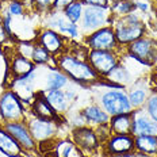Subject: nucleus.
<instances>
[{
  "mask_svg": "<svg viewBox=\"0 0 157 157\" xmlns=\"http://www.w3.org/2000/svg\"><path fill=\"white\" fill-rule=\"evenodd\" d=\"M56 67L63 71L71 81L83 87H91L100 80L86 57H77L69 50L54 57Z\"/></svg>",
  "mask_w": 157,
  "mask_h": 157,
  "instance_id": "obj_1",
  "label": "nucleus"
},
{
  "mask_svg": "<svg viewBox=\"0 0 157 157\" xmlns=\"http://www.w3.org/2000/svg\"><path fill=\"white\" fill-rule=\"evenodd\" d=\"M8 41H14V42H18L16 41V38H12V37H10V34L7 31H6V29L3 27V25L0 23V45H4V44H7Z\"/></svg>",
  "mask_w": 157,
  "mask_h": 157,
  "instance_id": "obj_37",
  "label": "nucleus"
},
{
  "mask_svg": "<svg viewBox=\"0 0 157 157\" xmlns=\"http://www.w3.org/2000/svg\"><path fill=\"white\" fill-rule=\"evenodd\" d=\"M53 157H84V153L76 146L72 138H61L52 144Z\"/></svg>",
  "mask_w": 157,
  "mask_h": 157,
  "instance_id": "obj_23",
  "label": "nucleus"
},
{
  "mask_svg": "<svg viewBox=\"0 0 157 157\" xmlns=\"http://www.w3.org/2000/svg\"><path fill=\"white\" fill-rule=\"evenodd\" d=\"M110 11L113 18H122L136 11V6L133 0H115L111 2Z\"/></svg>",
  "mask_w": 157,
  "mask_h": 157,
  "instance_id": "obj_28",
  "label": "nucleus"
},
{
  "mask_svg": "<svg viewBox=\"0 0 157 157\" xmlns=\"http://www.w3.org/2000/svg\"><path fill=\"white\" fill-rule=\"evenodd\" d=\"M87 61L100 78H106L121 63V52L88 50Z\"/></svg>",
  "mask_w": 157,
  "mask_h": 157,
  "instance_id": "obj_8",
  "label": "nucleus"
},
{
  "mask_svg": "<svg viewBox=\"0 0 157 157\" xmlns=\"http://www.w3.org/2000/svg\"><path fill=\"white\" fill-rule=\"evenodd\" d=\"M71 138L83 153H92L100 148V142L96 137V133L91 126L84 125L73 127Z\"/></svg>",
  "mask_w": 157,
  "mask_h": 157,
  "instance_id": "obj_14",
  "label": "nucleus"
},
{
  "mask_svg": "<svg viewBox=\"0 0 157 157\" xmlns=\"http://www.w3.org/2000/svg\"><path fill=\"white\" fill-rule=\"evenodd\" d=\"M54 0H30L33 8L37 12H48L52 11V6H53Z\"/></svg>",
  "mask_w": 157,
  "mask_h": 157,
  "instance_id": "obj_33",
  "label": "nucleus"
},
{
  "mask_svg": "<svg viewBox=\"0 0 157 157\" xmlns=\"http://www.w3.org/2000/svg\"><path fill=\"white\" fill-rule=\"evenodd\" d=\"M80 115L83 118L84 123L91 127L109 125L110 118H111L98 103H94V104H90V106L84 107V109L80 111Z\"/></svg>",
  "mask_w": 157,
  "mask_h": 157,
  "instance_id": "obj_18",
  "label": "nucleus"
},
{
  "mask_svg": "<svg viewBox=\"0 0 157 157\" xmlns=\"http://www.w3.org/2000/svg\"><path fill=\"white\" fill-rule=\"evenodd\" d=\"M104 80H107L109 83L114 84V86L125 88L126 86H129V84L132 83L133 78H132V75H130L129 69H127L125 65H122V63H119V65H118Z\"/></svg>",
  "mask_w": 157,
  "mask_h": 157,
  "instance_id": "obj_27",
  "label": "nucleus"
},
{
  "mask_svg": "<svg viewBox=\"0 0 157 157\" xmlns=\"http://www.w3.org/2000/svg\"><path fill=\"white\" fill-rule=\"evenodd\" d=\"M150 81H152V83L157 87V68L156 69H153L152 73H150Z\"/></svg>",
  "mask_w": 157,
  "mask_h": 157,
  "instance_id": "obj_40",
  "label": "nucleus"
},
{
  "mask_svg": "<svg viewBox=\"0 0 157 157\" xmlns=\"http://www.w3.org/2000/svg\"><path fill=\"white\" fill-rule=\"evenodd\" d=\"M134 6H136V11L140 10L141 12H146L149 10L148 3H144V2H134Z\"/></svg>",
  "mask_w": 157,
  "mask_h": 157,
  "instance_id": "obj_39",
  "label": "nucleus"
},
{
  "mask_svg": "<svg viewBox=\"0 0 157 157\" xmlns=\"http://www.w3.org/2000/svg\"><path fill=\"white\" fill-rule=\"evenodd\" d=\"M30 60L37 65V67H45V65H49L50 63H53L56 65L54 57L49 53L44 46H41L37 41H35V46H34V50H33Z\"/></svg>",
  "mask_w": 157,
  "mask_h": 157,
  "instance_id": "obj_29",
  "label": "nucleus"
},
{
  "mask_svg": "<svg viewBox=\"0 0 157 157\" xmlns=\"http://www.w3.org/2000/svg\"><path fill=\"white\" fill-rule=\"evenodd\" d=\"M113 22V15H111L110 7L104 8V7H84L83 16H81V21L78 23L80 27L81 35H88L91 33L99 30L102 27L106 26H111Z\"/></svg>",
  "mask_w": 157,
  "mask_h": 157,
  "instance_id": "obj_7",
  "label": "nucleus"
},
{
  "mask_svg": "<svg viewBox=\"0 0 157 157\" xmlns=\"http://www.w3.org/2000/svg\"><path fill=\"white\" fill-rule=\"evenodd\" d=\"M7 2H8V0H7Z\"/></svg>",
  "mask_w": 157,
  "mask_h": 157,
  "instance_id": "obj_41",
  "label": "nucleus"
},
{
  "mask_svg": "<svg viewBox=\"0 0 157 157\" xmlns=\"http://www.w3.org/2000/svg\"><path fill=\"white\" fill-rule=\"evenodd\" d=\"M27 115V109L22 99L12 90H4L0 94V119L4 122H21Z\"/></svg>",
  "mask_w": 157,
  "mask_h": 157,
  "instance_id": "obj_6",
  "label": "nucleus"
},
{
  "mask_svg": "<svg viewBox=\"0 0 157 157\" xmlns=\"http://www.w3.org/2000/svg\"><path fill=\"white\" fill-rule=\"evenodd\" d=\"M111 27L115 31L117 41L122 49L146 35V26L136 11L122 18H113Z\"/></svg>",
  "mask_w": 157,
  "mask_h": 157,
  "instance_id": "obj_3",
  "label": "nucleus"
},
{
  "mask_svg": "<svg viewBox=\"0 0 157 157\" xmlns=\"http://www.w3.org/2000/svg\"><path fill=\"white\" fill-rule=\"evenodd\" d=\"M38 78V67L34 72L30 75L21 77H15L10 84V90H12L22 99L23 103L31 104L34 100L35 95H37V88H35V81Z\"/></svg>",
  "mask_w": 157,
  "mask_h": 157,
  "instance_id": "obj_13",
  "label": "nucleus"
},
{
  "mask_svg": "<svg viewBox=\"0 0 157 157\" xmlns=\"http://www.w3.org/2000/svg\"><path fill=\"white\" fill-rule=\"evenodd\" d=\"M96 86L100 87L96 103L109 114L110 117L121 115V114L132 113V104L129 100V95L123 87H118L109 83L104 78H100Z\"/></svg>",
  "mask_w": 157,
  "mask_h": 157,
  "instance_id": "obj_2",
  "label": "nucleus"
},
{
  "mask_svg": "<svg viewBox=\"0 0 157 157\" xmlns=\"http://www.w3.org/2000/svg\"><path fill=\"white\" fill-rule=\"evenodd\" d=\"M94 130H95V133H96V137H98V140H99L100 145H103V144L106 142L111 136H113V133H111V129H110L109 125L96 126V127H94Z\"/></svg>",
  "mask_w": 157,
  "mask_h": 157,
  "instance_id": "obj_34",
  "label": "nucleus"
},
{
  "mask_svg": "<svg viewBox=\"0 0 157 157\" xmlns=\"http://www.w3.org/2000/svg\"><path fill=\"white\" fill-rule=\"evenodd\" d=\"M69 78L64 73L63 71H60L57 67H48V72L45 75V81L42 91L48 92V91H54V90H63L64 87L68 86Z\"/></svg>",
  "mask_w": 157,
  "mask_h": 157,
  "instance_id": "obj_21",
  "label": "nucleus"
},
{
  "mask_svg": "<svg viewBox=\"0 0 157 157\" xmlns=\"http://www.w3.org/2000/svg\"><path fill=\"white\" fill-rule=\"evenodd\" d=\"M113 157H155V156L146 155V153L138 152V150H133V152H130V153H126V155H121V156H113Z\"/></svg>",
  "mask_w": 157,
  "mask_h": 157,
  "instance_id": "obj_38",
  "label": "nucleus"
},
{
  "mask_svg": "<svg viewBox=\"0 0 157 157\" xmlns=\"http://www.w3.org/2000/svg\"><path fill=\"white\" fill-rule=\"evenodd\" d=\"M29 113L33 114V115H35V117H39V118L56 121V122H58V123H60V121H61V115L56 113V111L53 110V107L49 104L46 98H45L44 91L37 92L34 100H33L31 104H30V110H29Z\"/></svg>",
  "mask_w": 157,
  "mask_h": 157,
  "instance_id": "obj_17",
  "label": "nucleus"
},
{
  "mask_svg": "<svg viewBox=\"0 0 157 157\" xmlns=\"http://www.w3.org/2000/svg\"><path fill=\"white\" fill-rule=\"evenodd\" d=\"M3 127L14 137L15 141L19 144V146H21L25 153L37 152L38 144L31 137L25 121H21V122H4L3 123Z\"/></svg>",
  "mask_w": 157,
  "mask_h": 157,
  "instance_id": "obj_12",
  "label": "nucleus"
},
{
  "mask_svg": "<svg viewBox=\"0 0 157 157\" xmlns=\"http://www.w3.org/2000/svg\"><path fill=\"white\" fill-rule=\"evenodd\" d=\"M157 134V122L145 113L144 109L133 110V130L132 136H153Z\"/></svg>",
  "mask_w": 157,
  "mask_h": 157,
  "instance_id": "obj_16",
  "label": "nucleus"
},
{
  "mask_svg": "<svg viewBox=\"0 0 157 157\" xmlns=\"http://www.w3.org/2000/svg\"><path fill=\"white\" fill-rule=\"evenodd\" d=\"M81 3L84 4V7H104V8H109L111 2L110 0H80Z\"/></svg>",
  "mask_w": 157,
  "mask_h": 157,
  "instance_id": "obj_35",
  "label": "nucleus"
},
{
  "mask_svg": "<svg viewBox=\"0 0 157 157\" xmlns=\"http://www.w3.org/2000/svg\"><path fill=\"white\" fill-rule=\"evenodd\" d=\"M109 126L113 134H132L133 130V111L110 118Z\"/></svg>",
  "mask_w": 157,
  "mask_h": 157,
  "instance_id": "obj_24",
  "label": "nucleus"
},
{
  "mask_svg": "<svg viewBox=\"0 0 157 157\" xmlns=\"http://www.w3.org/2000/svg\"><path fill=\"white\" fill-rule=\"evenodd\" d=\"M125 53L141 65L153 68L157 64V39L144 35L125 48Z\"/></svg>",
  "mask_w": 157,
  "mask_h": 157,
  "instance_id": "obj_4",
  "label": "nucleus"
},
{
  "mask_svg": "<svg viewBox=\"0 0 157 157\" xmlns=\"http://www.w3.org/2000/svg\"><path fill=\"white\" fill-rule=\"evenodd\" d=\"M144 110L155 122H157V90H152L146 100Z\"/></svg>",
  "mask_w": 157,
  "mask_h": 157,
  "instance_id": "obj_32",
  "label": "nucleus"
},
{
  "mask_svg": "<svg viewBox=\"0 0 157 157\" xmlns=\"http://www.w3.org/2000/svg\"><path fill=\"white\" fill-rule=\"evenodd\" d=\"M150 92H152V90H150V87L148 86L146 80L140 78V80H137V81H133V86L130 88L129 92H127L130 104H132V109L133 110L144 109Z\"/></svg>",
  "mask_w": 157,
  "mask_h": 157,
  "instance_id": "obj_19",
  "label": "nucleus"
},
{
  "mask_svg": "<svg viewBox=\"0 0 157 157\" xmlns=\"http://www.w3.org/2000/svg\"><path fill=\"white\" fill-rule=\"evenodd\" d=\"M25 122L29 127L31 137L38 145L50 144L57 138L58 133V122L45 118H39L30 114L27 111V115L25 118Z\"/></svg>",
  "mask_w": 157,
  "mask_h": 157,
  "instance_id": "obj_5",
  "label": "nucleus"
},
{
  "mask_svg": "<svg viewBox=\"0 0 157 157\" xmlns=\"http://www.w3.org/2000/svg\"><path fill=\"white\" fill-rule=\"evenodd\" d=\"M35 41L41 46H44L53 57L63 54L64 52L68 50L67 48V38L63 37L60 33L52 30L49 27H44L37 31L35 34Z\"/></svg>",
  "mask_w": 157,
  "mask_h": 157,
  "instance_id": "obj_11",
  "label": "nucleus"
},
{
  "mask_svg": "<svg viewBox=\"0 0 157 157\" xmlns=\"http://www.w3.org/2000/svg\"><path fill=\"white\" fill-rule=\"evenodd\" d=\"M4 11L11 15L12 18H22L26 12V7L22 0H8Z\"/></svg>",
  "mask_w": 157,
  "mask_h": 157,
  "instance_id": "obj_31",
  "label": "nucleus"
},
{
  "mask_svg": "<svg viewBox=\"0 0 157 157\" xmlns=\"http://www.w3.org/2000/svg\"><path fill=\"white\" fill-rule=\"evenodd\" d=\"M35 69H37V65L33 63L30 58L14 53L11 61L7 64V69H6V72H7L8 75H11L12 78H15V77L30 75L31 72H34Z\"/></svg>",
  "mask_w": 157,
  "mask_h": 157,
  "instance_id": "obj_20",
  "label": "nucleus"
},
{
  "mask_svg": "<svg viewBox=\"0 0 157 157\" xmlns=\"http://www.w3.org/2000/svg\"><path fill=\"white\" fill-rule=\"evenodd\" d=\"M0 153L6 157H25V152L15 138L0 125Z\"/></svg>",
  "mask_w": 157,
  "mask_h": 157,
  "instance_id": "obj_22",
  "label": "nucleus"
},
{
  "mask_svg": "<svg viewBox=\"0 0 157 157\" xmlns=\"http://www.w3.org/2000/svg\"><path fill=\"white\" fill-rule=\"evenodd\" d=\"M45 94V98L49 102L53 110L56 111L57 114L63 115L65 114L71 107V102L68 100L67 95H65V91L63 90H54V91H48V92H44Z\"/></svg>",
  "mask_w": 157,
  "mask_h": 157,
  "instance_id": "obj_25",
  "label": "nucleus"
},
{
  "mask_svg": "<svg viewBox=\"0 0 157 157\" xmlns=\"http://www.w3.org/2000/svg\"><path fill=\"white\" fill-rule=\"evenodd\" d=\"M106 155L109 156H121L133 152L134 149V137L132 134H113L106 142L103 144Z\"/></svg>",
  "mask_w": 157,
  "mask_h": 157,
  "instance_id": "obj_15",
  "label": "nucleus"
},
{
  "mask_svg": "<svg viewBox=\"0 0 157 157\" xmlns=\"http://www.w3.org/2000/svg\"><path fill=\"white\" fill-rule=\"evenodd\" d=\"M73 2H76V0H54L52 10H54V11H63L67 6H69Z\"/></svg>",
  "mask_w": 157,
  "mask_h": 157,
  "instance_id": "obj_36",
  "label": "nucleus"
},
{
  "mask_svg": "<svg viewBox=\"0 0 157 157\" xmlns=\"http://www.w3.org/2000/svg\"><path fill=\"white\" fill-rule=\"evenodd\" d=\"M84 46L88 50H111V52H121L125 50L119 46L115 37V31L111 26H106L99 30L91 33L83 38Z\"/></svg>",
  "mask_w": 157,
  "mask_h": 157,
  "instance_id": "obj_9",
  "label": "nucleus"
},
{
  "mask_svg": "<svg viewBox=\"0 0 157 157\" xmlns=\"http://www.w3.org/2000/svg\"><path fill=\"white\" fill-rule=\"evenodd\" d=\"M45 27H49L52 30L60 33L65 38L76 39L81 35L80 27L76 23H72L69 19L64 15L63 11H54L52 10L50 12L46 14V25Z\"/></svg>",
  "mask_w": 157,
  "mask_h": 157,
  "instance_id": "obj_10",
  "label": "nucleus"
},
{
  "mask_svg": "<svg viewBox=\"0 0 157 157\" xmlns=\"http://www.w3.org/2000/svg\"><path fill=\"white\" fill-rule=\"evenodd\" d=\"M134 149L157 157V134L134 137Z\"/></svg>",
  "mask_w": 157,
  "mask_h": 157,
  "instance_id": "obj_26",
  "label": "nucleus"
},
{
  "mask_svg": "<svg viewBox=\"0 0 157 157\" xmlns=\"http://www.w3.org/2000/svg\"><path fill=\"white\" fill-rule=\"evenodd\" d=\"M83 11H84V4L80 0H76V2L71 3L69 6H67V7L63 10L64 15L69 19L72 23H76V25L80 23L81 16H83Z\"/></svg>",
  "mask_w": 157,
  "mask_h": 157,
  "instance_id": "obj_30",
  "label": "nucleus"
}]
</instances>
